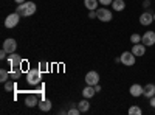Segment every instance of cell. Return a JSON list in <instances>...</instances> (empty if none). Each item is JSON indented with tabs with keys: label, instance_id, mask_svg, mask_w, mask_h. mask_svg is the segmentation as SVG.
Here are the masks:
<instances>
[{
	"label": "cell",
	"instance_id": "cell-23",
	"mask_svg": "<svg viewBox=\"0 0 155 115\" xmlns=\"http://www.w3.org/2000/svg\"><path fill=\"white\" fill-rule=\"evenodd\" d=\"M68 113H70V115H79V113H81V110L78 109V103H71V107H70Z\"/></svg>",
	"mask_w": 155,
	"mask_h": 115
},
{
	"label": "cell",
	"instance_id": "cell-7",
	"mask_svg": "<svg viewBox=\"0 0 155 115\" xmlns=\"http://www.w3.org/2000/svg\"><path fill=\"white\" fill-rule=\"evenodd\" d=\"M85 83H87V86H96L99 83V73L95 70H90L85 75Z\"/></svg>",
	"mask_w": 155,
	"mask_h": 115
},
{
	"label": "cell",
	"instance_id": "cell-5",
	"mask_svg": "<svg viewBox=\"0 0 155 115\" xmlns=\"http://www.w3.org/2000/svg\"><path fill=\"white\" fill-rule=\"evenodd\" d=\"M135 61H137V56L132 52H124L121 55V64H123V66H126V67H132L134 64H135Z\"/></svg>",
	"mask_w": 155,
	"mask_h": 115
},
{
	"label": "cell",
	"instance_id": "cell-31",
	"mask_svg": "<svg viewBox=\"0 0 155 115\" xmlns=\"http://www.w3.org/2000/svg\"><path fill=\"white\" fill-rule=\"evenodd\" d=\"M95 90H96V93H98V92H101V86H99V84H96V86H95Z\"/></svg>",
	"mask_w": 155,
	"mask_h": 115
},
{
	"label": "cell",
	"instance_id": "cell-20",
	"mask_svg": "<svg viewBox=\"0 0 155 115\" xmlns=\"http://www.w3.org/2000/svg\"><path fill=\"white\" fill-rule=\"evenodd\" d=\"M16 89H17L16 81H14V83H12V81H6V83H5V90H6V92H14Z\"/></svg>",
	"mask_w": 155,
	"mask_h": 115
},
{
	"label": "cell",
	"instance_id": "cell-10",
	"mask_svg": "<svg viewBox=\"0 0 155 115\" xmlns=\"http://www.w3.org/2000/svg\"><path fill=\"white\" fill-rule=\"evenodd\" d=\"M130 52H132L137 58L144 56V55H146V45H144L143 42H140V44H134V47H132Z\"/></svg>",
	"mask_w": 155,
	"mask_h": 115
},
{
	"label": "cell",
	"instance_id": "cell-9",
	"mask_svg": "<svg viewBox=\"0 0 155 115\" xmlns=\"http://www.w3.org/2000/svg\"><path fill=\"white\" fill-rule=\"evenodd\" d=\"M152 22H153V14H152L150 11L146 9L143 14L140 16V23H141V25H144V27H149Z\"/></svg>",
	"mask_w": 155,
	"mask_h": 115
},
{
	"label": "cell",
	"instance_id": "cell-11",
	"mask_svg": "<svg viewBox=\"0 0 155 115\" xmlns=\"http://www.w3.org/2000/svg\"><path fill=\"white\" fill-rule=\"evenodd\" d=\"M3 48L6 50L8 53H14L16 50H17V42H16V39H12V37L6 39V41L3 42Z\"/></svg>",
	"mask_w": 155,
	"mask_h": 115
},
{
	"label": "cell",
	"instance_id": "cell-15",
	"mask_svg": "<svg viewBox=\"0 0 155 115\" xmlns=\"http://www.w3.org/2000/svg\"><path fill=\"white\" fill-rule=\"evenodd\" d=\"M25 104H27L28 107H34V106H39V98L33 93V95H28L27 98H25Z\"/></svg>",
	"mask_w": 155,
	"mask_h": 115
},
{
	"label": "cell",
	"instance_id": "cell-24",
	"mask_svg": "<svg viewBox=\"0 0 155 115\" xmlns=\"http://www.w3.org/2000/svg\"><path fill=\"white\" fill-rule=\"evenodd\" d=\"M129 113H130V115H141V113H143V110H141L138 106H132L130 109H129Z\"/></svg>",
	"mask_w": 155,
	"mask_h": 115
},
{
	"label": "cell",
	"instance_id": "cell-17",
	"mask_svg": "<svg viewBox=\"0 0 155 115\" xmlns=\"http://www.w3.org/2000/svg\"><path fill=\"white\" fill-rule=\"evenodd\" d=\"M84 5H85V8L88 11H96L99 2H98V0H84Z\"/></svg>",
	"mask_w": 155,
	"mask_h": 115
},
{
	"label": "cell",
	"instance_id": "cell-8",
	"mask_svg": "<svg viewBox=\"0 0 155 115\" xmlns=\"http://www.w3.org/2000/svg\"><path fill=\"white\" fill-rule=\"evenodd\" d=\"M141 42H143L146 47H152L155 44V31H146L143 36H141Z\"/></svg>",
	"mask_w": 155,
	"mask_h": 115
},
{
	"label": "cell",
	"instance_id": "cell-27",
	"mask_svg": "<svg viewBox=\"0 0 155 115\" xmlns=\"http://www.w3.org/2000/svg\"><path fill=\"white\" fill-rule=\"evenodd\" d=\"M98 2H99V5L109 6V5H112V2H113V0H98Z\"/></svg>",
	"mask_w": 155,
	"mask_h": 115
},
{
	"label": "cell",
	"instance_id": "cell-21",
	"mask_svg": "<svg viewBox=\"0 0 155 115\" xmlns=\"http://www.w3.org/2000/svg\"><path fill=\"white\" fill-rule=\"evenodd\" d=\"M8 78H9V72L5 70V69H2V70H0V81L5 84V83L8 81Z\"/></svg>",
	"mask_w": 155,
	"mask_h": 115
},
{
	"label": "cell",
	"instance_id": "cell-12",
	"mask_svg": "<svg viewBox=\"0 0 155 115\" xmlns=\"http://www.w3.org/2000/svg\"><path fill=\"white\" fill-rule=\"evenodd\" d=\"M143 95H144L146 98H152V96L155 95V83H153V84H146V86L143 87Z\"/></svg>",
	"mask_w": 155,
	"mask_h": 115
},
{
	"label": "cell",
	"instance_id": "cell-6",
	"mask_svg": "<svg viewBox=\"0 0 155 115\" xmlns=\"http://www.w3.org/2000/svg\"><path fill=\"white\" fill-rule=\"evenodd\" d=\"M20 17H22V16L19 14V12H12V14H9V16L5 19V27H6V28H14V27H17Z\"/></svg>",
	"mask_w": 155,
	"mask_h": 115
},
{
	"label": "cell",
	"instance_id": "cell-26",
	"mask_svg": "<svg viewBox=\"0 0 155 115\" xmlns=\"http://www.w3.org/2000/svg\"><path fill=\"white\" fill-rule=\"evenodd\" d=\"M130 42H132V44H140V42H141V36H140L138 33H134V34L130 36Z\"/></svg>",
	"mask_w": 155,
	"mask_h": 115
},
{
	"label": "cell",
	"instance_id": "cell-28",
	"mask_svg": "<svg viewBox=\"0 0 155 115\" xmlns=\"http://www.w3.org/2000/svg\"><path fill=\"white\" fill-rule=\"evenodd\" d=\"M88 17H90V19H96V17H98L96 11H90V12H88Z\"/></svg>",
	"mask_w": 155,
	"mask_h": 115
},
{
	"label": "cell",
	"instance_id": "cell-2",
	"mask_svg": "<svg viewBox=\"0 0 155 115\" xmlns=\"http://www.w3.org/2000/svg\"><path fill=\"white\" fill-rule=\"evenodd\" d=\"M42 81V72L39 69H30L27 72V83L30 86H37Z\"/></svg>",
	"mask_w": 155,
	"mask_h": 115
},
{
	"label": "cell",
	"instance_id": "cell-1",
	"mask_svg": "<svg viewBox=\"0 0 155 115\" xmlns=\"http://www.w3.org/2000/svg\"><path fill=\"white\" fill-rule=\"evenodd\" d=\"M36 9H37V6H36L34 2H23V3L17 5L16 12H19L22 17H30V16H33L36 12Z\"/></svg>",
	"mask_w": 155,
	"mask_h": 115
},
{
	"label": "cell",
	"instance_id": "cell-14",
	"mask_svg": "<svg viewBox=\"0 0 155 115\" xmlns=\"http://www.w3.org/2000/svg\"><path fill=\"white\" fill-rule=\"evenodd\" d=\"M95 93H96L95 86H87V87H84V90H82V98L90 100L92 96H95Z\"/></svg>",
	"mask_w": 155,
	"mask_h": 115
},
{
	"label": "cell",
	"instance_id": "cell-16",
	"mask_svg": "<svg viewBox=\"0 0 155 115\" xmlns=\"http://www.w3.org/2000/svg\"><path fill=\"white\" fill-rule=\"evenodd\" d=\"M39 109H41L42 112H48V110H51V101L47 100V98H42L41 101H39Z\"/></svg>",
	"mask_w": 155,
	"mask_h": 115
},
{
	"label": "cell",
	"instance_id": "cell-29",
	"mask_svg": "<svg viewBox=\"0 0 155 115\" xmlns=\"http://www.w3.org/2000/svg\"><path fill=\"white\" fill-rule=\"evenodd\" d=\"M141 6H143L144 9H147V8L150 6V0H144V2H143V5H141Z\"/></svg>",
	"mask_w": 155,
	"mask_h": 115
},
{
	"label": "cell",
	"instance_id": "cell-18",
	"mask_svg": "<svg viewBox=\"0 0 155 115\" xmlns=\"http://www.w3.org/2000/svg\"><path fill=\"white\" fill-rule=\"evenodd\" d=\"M78 109L81 110V113L87 112V110L90 109V103H88V100H87V98H84L82 101H79V103H78Z\"/></svg>",
	"mask_w": 155,
	"mask_h": 115
},
{
	"label": "cell",
	"instance_id": "cell-3",
	"mask_svg": "<svg viewBox=\"0 0 155 115\" xmlns=\"http://www.w3.org/2000/svg\"><path fill=\"white\" fill-rule=\"evenodd\" d=\"M8 62H9V67L12 72H16V70H22V56L20 55H16V53H9L8 55Z\"/></svg>",
	"mask_w": 155,
	"mask_h": 115
},
{
	"label": "cell",
	"instance_id": "cell-32",
	"mask_svg": "<svg viewBox=\"0 0 155 115\" xmlns=\"http://www.w3.org/2000/svg\"><path fill=\"white\" fill-rule=\"evenodd\" d=\"M16 3H23V2H27V0H14Z\"/></svg>",
	"mask_w": 155,
	"mask_h": 115
},
{
	"label": "cell",
	"instance_id": "cell-13",
	"mask_svg": "<svg viewBox=\"0 0 155 115\" xmlns=\"http://www.w3.org/2000/svg\"><path fill=\"white\" fill-rule=\"evenodd\" d=\"M129 92H130L132 96H141V95H143V86H140V84H132L130 89H129Z\"/></svg>",
	"mask_w": 155,
	"mask_h": 115
},
{
	"label": "cell",
	"instance_id": "cell-22",
	"mask_svg": "<svg viewBox=\"0 0 155 115\" xmlns=\"http://www.w3.org/2000/svg\"><path fill=\"white\" fill-rule=\"evenodd\" d=\"M20 76H22V70H16V72L9 70V78H11V79L17 81V79H20Z\"/></svg>",
	"mask_w": 155,
	"mask_h": 115
},
{
	"label": "cell",
	"instance_id": "cell-33",
	"mask_svg": "<svg viewBox=\"0 0 155 115\" xmlns=\"http://www.w3.org/2000/svg\"><path fill=\"white\" fill-rule=\"evenodd\" d=\"M153 20H155V14H153Z\"/></svg>",
	"mask_w": 155,
	"mask_h": 115
},
{
	"label": "cell",
	"instance_id": "cell-30",
	"mask_svg": "<svg viewBox=\"0 0 155 115\" xmlns=\"http://www.w3.org/2000/svg\"><path fill=\"white\" fill-rule=\"evenodd\" d=\"M149 104H150L152 107H155V95H153L152 98H149Z\"/></svg>",
	"mask_w": 155,
	"mask_h": 115
},
{
	"label": "cell",
	"instance_id": "cell-19",
	"mask_svg": "<svg viewBox=\"0 0 155 115\" xmlns=\"http://www.w3.org/2000/svg\"><path fill=\"white\" fill-rule=\"evenodd\" d=\"M112 8L115 11H123L126 8V2H124V0H113V2H112Z\"/></svg>",
	"mask_w": 155,
	"mask_h": 115
},
{
	"label": "cell",
	"instance_id": "cell-4",
	"mask_svg": "<svg viewBox=\"0 0 155 115\" xmlns=\"http://www.w3.org/2000/svg\"><path fill=\"white\" fill-rule=\"evenodd\" d=\"M96 14H98V19L101 22H110L113 19V14L112 11L107 8V6H102V8H98L96 9Z\"/></svg>",
	"mask_w": 155,
	"mask_h": 115
},
{
	"label": "cell",
	"instance_id": "cell-25",
	"mask_svg": "<svg viewBox=\"0 0 155 115\" xmlns=\"http://www.w3.org/2000/svg\"><path fill=\"white\" fill-rule=\"evenodd\" d=\"M48 69H50L48 62H45V61H41V62H39V70H41L42 73H44V72H48Z\"/></svg>",
	"mask_w": 155,
	"mask_h": 115
}]
</instances>
